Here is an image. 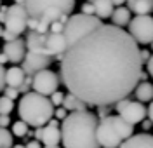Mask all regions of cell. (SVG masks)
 <instances>
[{
  "label": "cell",
  "instance_id": "26",
  "mask_svg": "<svg viewBox=\"0 0 153 148\" xmlns=\"http://www.w3.org/2000/svg\"><path fill=\"white\" fill-rule=\"evenodd\" d=\"M12 108H14V101L5 98V96H2L0 98V115H9L12 112Z\"/></svg>",
  "mask_w": 153,
  "mask_h": 148
},
{
  "label": "cell",
  "instance_id": "34",
  "mask_svg": "<svg viewBox=\"0 0 153 148\" xmlns=\"http://www.w3.org/2000/svg\"><path fill=\"white\" fill-rule=\"evenodd\" d=\"M5 14H7V5H0V23H4Z\"/></svg>",
  "mask_w": 153,
  "mask_h": 148
},
{
  "label": "cell",
  "instance_id": "45",
  "mask_svg": "<svg viewBox=\"0 0 153 148\" xmlns=\"http://www.w3.org/2000/svg\"><path fill=\"white\" fill-rule=\"evenodd\" d=\"M0 5H2V0H0Z\"/></svg>",
  "mask_w": 153,
  "mask_h": 148
},
{
  "label": "cell",
  "instance_id": "30",
  "mask_svg": "<svg viewBox=\"0 0 153 148\" xmlns=\"http://www.w3.org/2000/svg\"><path fill=\"white\" fill-rule=\"evenodd\" d=\"M82 14H87V16H94V5H92V4H89V2H85V4L82 5Z\"/></svg>",
  "mask_w": 153,
  "mask_h": 148
},
{
  "label": "cell",
  "instance_id": "36",
  "mask_svg": "<svg viewBox=\"0 0 153 148\" xmlns=\"http://www.w3.org/2000/svg\"><path fill=\"white\" fill-rule=\"evenodd\" d=\"M141 124H143V129H144V132H146L148 129L152 127V120H150V118H144V120H141Z\"/></svg>",
  "mask_w": 153,
  "mask_h": 148
},
{
  "label": "cell",
  "instance_id": "2",
  "mask_svg": "<svg viewBox=\"0 0 153 148\" xmlns=\"http://www.w3.org/2000/svg\"><path fill=\"white\" fill-rule=\"evenodd\" d=\"M97 117L92 112H71L63 118L61 141L65 148H99L96 141Z\"/></svg>",
  "mask_w": 153,
  "mask_h": 148
},
{
  "label": "cell",
  "instance_id": "13",
  "mask_svg": "<svg viewBox=\"0 0 153 148\" xmlns=\"http://www.w3.org/2000/svg\"><path fill=\"white\" fill-rule=\"evenodd\" d=\"M4 54H5V58L7 61H12V63H21L23 58H25V54H26V45H25V40L18 39L10 40V42H5V45H4Z\"/></svg>",
  "mask_w": 153,
  "mask_h": 148
},
{
  "label": "cell",
  "instance_id": "7",
  "mask_svg": "<svg viewBox=\"0 0 153 148\" xmlns=\"http://www.w3.org/2000/svg\"><path fill=\"white\" fill-rule=\"evenodd\" d=\"M26 21H28V14H26L25 7L19 4H12L7 7V14L4 19V30L14 37H19L21 33L26 31Z\"/></svg>",
  "mask_w": 153,
  "mask_h": 148
},
{
  "label": "cell",
  "instance_id": "14",
  "mask_svg": "<svg viewBox=\"0 0 153 148\" xmlns=\"http://www.w3.org/2000/svg\"><path fill=\"white\" fill-rule=\"evenodd\" d=\"M26 51L30 52H35V54H42V56H49L47 51H45V33H38L33 30L26 31Z\"/></svg>",
  "mask_w": 153,
  "mask_h": 148
},
{
  "label": "cell",
  "instance_id": "39",
  "mask_svg": "<svg viewBox=\"0 0 153 148\" xmlns=\"http://www.w3.org/2000/svg\"><path fill=\"white\" fill-rule=\"evenodd\" d=\"M7 63V58H5V54H0V65H5Z\"/></svg>",
  "mask_w": 153,
  "mask_h": 148
},
{
  "label": "cell",
  "instance_id": "19",
  "mask_svg": "<svg viewBox=\"0 0 153 148\" xmlns=\"http://www.w3.org/2000/svg\"><path fill=\"white\" fill-rule=\"evenodd\" d=\"M110 18H111V25L113 26L124 28V26H127V23L131 21V10L127 7H124V5H118L117 9H113Z\"/></svg>",
  "mask_w": 153,
  "mask_h": 148
},
{
  "label": "cell",
  "instance_id": "16",
  "mask_svg": "<svg viewBox=\"0 0 153 148\" xmlns=\"http://www.w3.org/2000/svg\"><path fill=\"white\" fill-rule=\"evenodd\" d=\"M108 122L111 124V127L115 129V132L120 136V139L124 141V139L131 138L134 134V126H131L129 122H125L124 118H120L118 115H108Z\"/></svg>",
  "mask_w": 153,
  "mask_h": 148
},
{
  "label": "cell",
  "instance_id": "25",
  "mask_svg": "<svg viewBox=\"0 0 153 148\" xmlns=\"http://www.w3.org/2000/svg\"><path fill=\"white\" fill-rule=\"evenodd\" d=\"M12 147V134L7 129L0 127V148H10Z\"/></svg>",
  "mask_w": 153,
  "mask_h": 148
},
{
  "label": "cell",
  "instance_id": "20",
  "mask_svg": "<svg viewBox=\"0 0 153 148\" xmlns=\"http://www.w3.org/2000/svg\"><path fill=\"white\" fill-rule=\"evenodd\" d=\"M25 77H26L25 71L19 68V66H12V68L5 70V86L18 89L21 86V82L25 80Z\"/></svg>",
  "mask_w": 153,
  "mask_h": 148
},
{
  "label": "cell",
  "instance_id": "38",
  "mask_svg": "<svg viewBox=\"0 0 153 148\" xmlns=\"http://www.w3.org/2000/svg\"><path fill=\"white\" fill-rule=\"evenodd\" d=\"M110 2H111V4H113V7H115V5H117V7H118V5H122V4H124L125 0H110Z\"/></svg>",
  "mask_w": 153,
  "mask_h": 148
},
{
  "label": "cell",
  "instance_id": "17",
  "mask_svg": "<svg viewBox=\"0 0 153 148\" xmlns=\"http://www.w3.org/2000/svg\"><path fill=\"white\" fill-rule=\"evenodd\" d=\"M40 141H42L45 147H51V145H59V141H61V132H59V127H54V126L45 124V126L42 127Z\"/></svg>",
  "mask_w": 153,
  "mask_h": 148
},
{
  "label": "cell",
  "instance_id": "33",
  "mask_svg": "<svg viewBox=\"0 0 153 148\" xmlns=\"http://www.w3.org/2000/svg\"><path fill=\"white\" fill-rule=\"evenodd\" d=\"M9 124H10L9 115H0V127L7 129V126H9Z\"/></svg>",
  "mask_w": 153,
  "mask_h": 148
},
{
  "label": "cell",
  "instance_id": "18",
  "mask_svg": "<svg viewBox=\"0 0 153 148\" xmlns=\"http://www.w3.org/2000/svg\"><path fill=\"white\" fill-rule=\"evenodd\" d=\"M125 2H127V9L136 16H146L152 12L153 7V0H125Z\"/></svg>",
  "mask_w": 153,
  "mask_h": 148
},
{
  "label": "cell",
  "instance_id": "32",
  "mask_svg": "<svg viewBox=\"0 0 153 148\" xmlns=\"http://www.w3.org/2000/svg\"><path fill=\"white\" fill-rule=\"evenodd\" d=\"M52 115H56L57 120H63V118H65V117L68 115V112H66L65 108H63V106H59V108H57L56 112H54V113H52Z\"/></svg>",
  "mask_w": 153,
  "mask_h": 148
},
{
  "label": "cell",
  "instance_id": "22",
  "mask_svg": "<svg viewBox=\"0 0 153 148\" xmlns=\"http://www.w3.org/2000/svg\"><path fill=\"white\" fill-rule=\"evenodd\" d=\"M92 5H94V16L96 18H99V19H106V18H110L111 12H113V9H115L113 4H111L110 0H94Z\"/></svg>",
  "mask_w": 153,
  "mask_h": 148
},
{
  "label": "cell",
  "instance_id": "37",
  "mask_svg": "<svg viewBox=\"0 0 153 148\" xmlns=\"http://www.w3.org/2000/svg\"><path fill=\"white\" fill-rule=\"evenodd\" d=\"M25 148H42L40 147V141H37V139H35V141H30V143H26V147Z\"/></svg>",
  "mask_w": 153,
  "mask_h": 148
},
{
  "label": "cell",
  "instance_id": "6",
  "mask_svg": "<svg viewBox=\"0 0 153 148\" xmlns=\"http://www.w3.org/2000/svg\"><path fill=\"white\" fill-rule=\"evenodd\" d=\"M129 26V35L136 44H141V45H148L152 44L153 40V19L150 14L146 16H136L134 19H131L127 23Z\"/></svg>",
  "mask_w": 153,
  "mask_h": 148
},
{
  "label": "cell",
  "instance_id": "10",
  "mask_svg": "<svg viewBox=\"0 0 153 148\" xmlns=\"http://www.w3.org/2000/svg\"><path fill=\"white\" fill-rule=\"evenodd\" d=\"M96 141L99 148H117L122 143L120 136L115 132V129L111 127V124L108 122L106 117L101 118L96 126Z\"/></svg>",
  "mask_w": 153,
  "mask_h": 148
},
{
  "label": "cell",
  "instance_id": "4",
  "mask_svg": "<svg viewBox=\"0 0 153 148\" xmlns=\"http://www.w3.org/2000/svg\"><path fill=\"white\" fill-rule=\"evenodd\" d=\"M18 113L28 127H44L52 118L54 106L47 96H42L38 92H26L19 99Z\"/></svg>",
  "mask_w": 153,
  "mask_h": 148
},
{
  "label": "cell",
  "instance_id": "41",
  "mask_svg": "<svg viewBox=\"0 0 153 148\" xmlns=\"http://www.w3.org/2000/svg\"><path fill=\"white\" fill-rule=\"evenodd\" d=\"M10 148H25V145H14V147H10Z\"/></svg>",
  "mask_w": 153,
  "mask_h": 148
},
{
  "label": "cell",
  "instance_id": "3",
  "mask_svg": "<svg viewBox=\"0 0 153 148\" xmlns=\"http://www.w3.org/2000/svg\"><path fill=\"white\" fill-rule=\"evenodd\" d=\"M23 7L28 18L38 23L35 31L47 33L51 23L71 14V10L75 9V0H25Z\"/></svg>",
  "mask_w": 153,
  "mask_h": 148
},
{
  "label": "cell",
  "instance_id": "24",
  "mask_svg": "<svg viewBox=\"0 0 153 148\" xmlns=\"http://www.w3.org/2000/svg\"><path fill=\"white\" fill-rule=\"evenodd\" d=\"M26 132H28V126H26L23 120H18V122L12 124V132H10V134H14V136H18V138H25Z\"/></svg>",
  "mask_w": 153,
  "mask_h": 148
},
{
  "label": "cell",
  "instance_id": "42",
  "mask_svg": "<svg viewBox=\"0 0 153 148\" xmlns=\"http://www.w3.org/2000/svg\"><path fill=\"white\" fill-rule=\"evenodd\" d=\"M45 148H59L57 145H51V147H45Z\"/></svg>",
  "mask_w": 153,
  "mask_h": 148
},
{
  "label": "cell",
  "instance_id": "40",
  "mask_svg": "<svg viewBox=\"0 0 153 148\" xmlns=\"http://www.w3.org/2000/svg\"><path fill=\"white\" fill-rule=\"evenodd\" d=\"M16 4H19V5H25V0H14Z\"/></svg>",
  "mask_w": 153,
  "mask_h": 148
},
{
  "label": "cell",
  "instance_id": "5",
  "mask_svg": "<svg viewBox=\"0 0 153 148\" xmlns=\"http://www.w3.org/2000/svg\"><path fill=\"white\" fill-rule=\"evenodd\" d=\"M99 25H101V19L96 18V16H87V14H82V12L68 16L66 23H65V28H63V37L66 40V44L70 45L71 42L84 37L91 30L97 28Z\"/></svg>",
  "mask_w": 153,
  "mask_h": 148
},
{
  "label": "cell",
  "instance_id": "23",
  "mask_svg": "<svg viewBox=\"0 0 153 148\" xmlns=\"http://www.w3.org/2000/svg\"><path fill=\"white\" fill-rule=\"evenodd\" d=\"M63 108L66 110V112H82V110L87 108V105L82 101V99H78L76 96L73 94H70L68 92L66 96H63Z\"/></svg>",
  "mask_w": 153,
  "mask_h": 148
},
{
  "label": "cell",
  "instance_id": "43",
  "mask_svg": "<svg viewBox=\"0 0 153 148\" xmlns=\"http://www.w3.org/2000/svg\"><path fill=\"white\" fill-rule=\"evenodd\" d=\"M2 31H4V28H2V26H0V37H2Z\"/></svg>",
  "mask_w": 153,
  "mask_h": 148
},
{
  "label": "cell",
  "instance_id": "12",
  "mask_svg": "<svg viewBox=\"0 0 153 148\" xmlns=\"http://www.w3.org/2000/svg\"><path fill=\"white\" fill-rule=\"evenodd\" d=\"M68 44L63 33H45V51L51 58H56V56H63V52L66 51Z\"/></svg>",
  "mask_w": 153,
  "mask_h": 148
},
{
  "label": "cell",
  "instance_id": "1",
  "mask_svg": "<svg viewBox=\"0 0 153 148\" xmlns=\"http://www.w3.org/2000/svg\"><path fill=\"white\" fill-rule=\"evenodd\" d=\"M141 71V54L131 35L101 23L66 47L59 82L85 105L111 106L132 94Z\"/></svg>",
  "mask_w": 153,
  "mask_h": 148
},
{
  "label": "cell",
  "instance_id": "11",
  "mask_svg": "<svg viewBox=\"0 0 153 148\" xmlns=\"http://www.w3.org/2000/svg\"><path fill=\"white\" fill-rule=\"evenodd\" d=\"M52 59L54 58H51V56H42V54H35V52L26 51V54L23 58V66H21V70L25 71V75L33 77L37 71L49 68V65L52 63Z\"/></svg>",
  "mask_w": 153,
  "mask_h": 148
},
{
  "label": "cell",
  "instance_id": "8",
  "mask_svg": "<svg viewBox=\"0 0 153 148\" xmlns=\"http://www.w3.org/2000/svg\"><path fill=\"white\" fill-rule=\"evenodd\" d=\"M115 108L118 112V117L129 122L131 126L141 124V120L146 118V106L139 101H131V99H120L115 103Z\"/></svg>",
  "mask_w": 153,
  "mask_h": 148
},
{
  "label": "cell",
  "instance_id": "15",
  "mask_svg": "<svg viewBox=\"0 0 153 148\" xmlns=\"http://www.w3.org/2000/svg\"><path fill=\"white\" fill-rule=\"evenodd\" d=\"M117 148H153V139L148 132L132 134L131 138L124 139Z\"/></svg>",
  "mask_w": 153,
  "mask_h": 148
},
{
  "label": "cell",
  "instance_id": "9",
  "mask_svg": "<svg viewBox=\"0 0 153 148\" xmlns=\"http://www.w3.org/2000/svg\"><path fill=\"white\" fill-rule=\"evenodd\" d=\"M59 87V77L49 68L40 70L31 77V89L33 92H38L42 96H51L52 92H56Z\"/></svg>",
  "mask_w": 153,
  "mask_h": 148
},
{
  "label": "cell",
  "instance_id": "27",
  "mask_svg": "<svg viewBox=\"0 0 153 148\" xmlns=\"http://www.w3.org/2000/svg\"><path fill=\"white\" fill-rule=\"evenodd\" d=\"M30 89H31V77L26 75L25 80L21 82V86L18 87V92H19V94H21V92H23V94H26V92H30Z\"/></svg>",
  "mask_w": 153,
  "mask_h": 148
},
{
  "label": "cell",
  "instance_id": "28",
  "mask_svg": "<svg viewBox=\"0 0 153 148\" xmlns=\"http://www.w3.org/2000/svg\"><path fill=\"white\" fill-rule=\"evenodd\" d=\"M2 92H4V96H5V98L12 99V101H14V99H16V98H18V96H19L18 89H16V87H9V86H5V87H4V91H2Z\"/></svg>",
  "mask_w": 153,
  "mask_h": 148
},
{
  "label": "cell",
  "instance_id": "35",
  "mask_svg": "<svg viewBox=\"0 0 153 148\" xmlns=\"http://www.w3.org/2000/svg\"><path fill=\"white\" fill-rule=\"evenodd\" d=\"M108 110H110V106H99V117H101V118L108 117V115H106V113H108Z\"/></svg>",
  "mask_w": 153,
  "mask_h": 148
},
{
  "label": "cell",
  "instance_id": "29",
  "mask_svg": "<svg viewBox=\"0 0 153 148\" xmlns=\"http://www.w3.org/2000/svg\"><path fill=\"white\" fill-rule=\"evenodd\" d=\"M63 96H65L63 92L56 91V92H52V94H51V99H49V101L52 103V106H59V105L63 103Z\"/></svg>",
  "mask_w": 153,
  "mask_h": 148
},
{
  "label": "cell",
  "instance_id": "44",
  "mask_svg": "<svg viewBox=\"0 0 153 148\" xmlns=\"http://www.w3.org/2000/svg\"><path fill=\"white\" fill-rule=\"evenodd\" d=\"M92 2H94V0H89V4H92Z\"/></svg>",
  "mask_w": 153,
  "mask_h": 148
},
{
  "label": "cell",
  "instance_id": "21",
  "mask_svg": "<svg viewBox=\"0 0 153 148\" xmlns=\"http://www.w3.org/2000/svg\"><path fill=\"white\" fill-rule=\"evenodd\" d=\"M132 94H136V101H139V103H148V101H152V96H153V87L152 84L146 80V82H141V84H137L136 87H134Z\"/></svg>",
  "mask_w": 153,
  "mask_h": 148
},
{
  "label": "cell",
  "instance_id": "31",
  "mask_svg": "<svg viewBox=\"0 0 153 148\" xmlns=\"http://www.w3.org/2000/svg\"><path fill=\"white\" fill-rule=\"evenodd\" d=\"M5 87V68H4V65H0V92L4 91Z\"/></svg>",
  "mask_w": 153,
  "mask_h": 148
}]
</instances>
